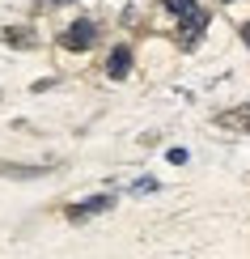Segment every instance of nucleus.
<instances>
[{
  "instance_id": "f257e3e1",
  "label": "nucleus",
  "mask_w": 250,
  "mask_h": 259,
  "mask_svg": "<svg viewBox=\"0 0 250 259\" xmlns=\"http://www.w3.org/2000/svg\"><path fill=\"white\" fill-rule=\"evenodd\" d=\"M93 38H97L93 21H72V26L60 34V42H64L68 51H85V47H93Z\"/></svg>"
},
{
  "instance_id": "f03ea898",
  "label": "nucleus",
  "mask_w": 250,
  "mask_h": 259,
  "mask_svg": "<svg viewBox=\"0 0 250 259\" xmlns=\"http://www.w3.org/2000/svg\"><path fill=\"white\" fill-rule=\"evenodd\" d=\"M204 26H208V13H204V9H195L191 17H182V30H178V42L182 47H195V42H199V34H204Z\"/></svg>"
},
{
  "instance_id": "7ed1b4c3",
  "label": "nucleus",
  "mask_w": 250,
  "mask_h": 259,
  "mask_svg": "<svg viewBox=\"0 0 250 259\" xmlns=\"http://www.w3.org/2000/svg\"><path fill=\"white\" fill-rule=\"evenodd\" d=\"M216 127H225V132H250V106L221 111V115H216Z\"/></svg>"
},
{
  "instance_id": "20e7f679",
  "label": "nucleus",
  "mask_w": 250,
  "mask_h": 259,
  "mask_svg": "<svg viewBox=\"0 0 250 259\" xmlns=\"http://www.w3.org/2000/svg\"><path fill=\"white\" fill-rule=\"evenodd\" d=\"M111 204H115V196H93V200L72 204V208H68V217H72V221H81V217H97V212H106Z\"/></svg>"
},
{
  "instance_id": "39448f33",
  "label": "nucleus",
  "mask_w": 250,
  "mask_h": 259,
  "mask_svg": "<svg viewBox=\"0 0 250 259\" xmlns=\"http://www.w3.org/2000/svg\"><path fill=\"white\" fill-rule=\"evenodd\" d=\"M127 68H132V51H127V47H115L111 60H106V72L119 81V77H127Z\"/></svg>"
},
{
  "instance_id": "423d86ee",
  "label": "nucleus",
  "mask_w": 250,
  "mask_h": 259,
  "mask_svg": "<svg viewBox=\"0 0 250 259\" xmlns=\"http://www.w3.org/2000/svg\"><path fill=\"white\" fill-rule=\"evenodd\" d=\"M5 42L17 47V51H30V47H34V34H30L26 26H13V30H5Z\"/></svg>"
},
{
  "instance_id": "0eeeda50",
  "label": "nucleus",
  "mask_w": 250,
  "mask_h": 259,
  "mask_svg": "<svg viewBox=\"0 0 250 259\" xmlns=\"http://www.w3.org/2000/svg\"><path fill=\"white\" fill-rule=\"evenodd\" d=\"M166 9L182 21V17H191V13H195V0H166Z\"/></svg>"
},
{
  "instance_id": "6e6552de",
  "label": "nucleus",
  "mask_w": 250,
  "mask_h": 259,
  "mask_svg": "<svg viewBox=\"0 0 250 259\" xmlns=\"http://www.w3.org/2000/svg\"><path fill=\"white\" fill-rule=\"evenodd\" d=\"M242 38H246V42H250V21H246V26H242Z\"/></svg>"
},
{
  "instance_id": "1a4fd4ad",
  "label": "nucleus",
  "mask_w": 250,
  "mask_h": 259,
  "mask_svg": "<svg viewBox=\"0 0 250 259\" xmlns=\"http://www.w3.org/2000/svg\"><path fill=\"white\" fill-rule=\"evenodd\" d=\"M56 5H68V0H56Z\"/></svg>"
}]
</instances>
